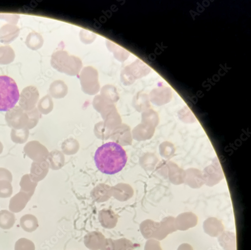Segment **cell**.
Segmentation results:
<instances>
[{
  "label": "cell",
  "mask_w": 251,
  "mask_h": 250,
  "mask_svg": "<svg viewBox=\"0 0 251 250\" xmlns=\"http://www.w3.org/2000/svg\"><path fill=\"white\" fill-rule=\"evenodd\" d=\"M35 249L32 241L24 238L19 239L15 245V250H35Z\"/></svg>",
  "instance_id": "cell-24"
},
{
  "label": "cell",
  "mask_w": 251,
  "mask_h": 250,
  "mask_svg": "<svg viewBox=\"0 0 251 250\" xmlns=\"http://www.w3.org/2000/svg\"><path fill=\"white\" fill-rule=\"evenodd\" d=\"M218 241L224 250H237L236 235L233 232L224 231L218 237Z\"/></svg>",
  "instance_id": "cell-15"
},
{
  "label": "cell",
  "mask_w": 251,
  "mask_h": 250,
  "mask_svg": "<svg viewBox=\"0 0 251 250\" xmlns=\"http://www.w3.org/2000/svg\"><path fill=\"white\" fill-rule=\"evenodd\" d=\"M179 114L180 115V119L184 123H191L196 121L194 115L188 109L183 110Z\"/></svg>",
  "instance_id": "cell-27"
},
{
  "label": "cell",
  "mask_w": 251,
  "mask_h": 250,
  "mask_svg": "<svg viewBox=\"0 0 251 250\" xmlns=\"http://www.w3.org/2000/svg\"><path fill=\"white\" fill-rule=\"evenodd\" d=\"M19 97V91L14 80L7 75H0V112H7L13 109Z\"/></svg>",
  "instance_id": "cell-3"
},
{
  "label": "cell",
  "mask_w": 251,
  "mask_h": 250,
  "mask_svg": "<svg viewBox=\"0 0 251 250\" xmlns=\"http://www.w3.org/2000/svg\"><path fill=\"white\" fill-rule=\"evenodd\" d=\"M97 35L93 32L87 30H81L79 33V38L81 43L85 45H90L93 43Z\"/></svg>",
  "instance_id": "cell-26"
},
{
  "label": "cell",
  "mask_w": 251,
  "mask_h": 250,
  "mask_svg": "<svg viewBox=\"0 0 251 250\" xmlns=\"http://www.w3.org/2000/svg\"><path fill=\"white\" fill-rule=\"evenodd\" d=\"M20 191L27 194L31 198L34 194L37 183L31 179L29 175H25L23 176L20 182Z\"/></svg>",
  "instance_id": "cell-17"
},
{
  "label": "cell",
  "mask_w": 251,
  "mask_h": 250,
  "mask_svg": "<svg viewBox=\"0 0 251 250\" xmlns=\"http://www.w3.org/2000/svg\"><path fill=\"white\" fill-rule=\"evenodd\" d=\"M31 197L26 193L20 191L11 199L9 210L14 213L22 212L25 209Z\"/></svg>",
  "instance_id": "cell-12"
},
{
  "label": "cell",
  "mask_w": 251,
  "mask_h": 250,
  "mask_svg": "<svg viewBox=\"0 0 251 250\" xmlns=\"http://www.w3.org/2000/svg\"><path fill=\"white\" fill-rule=\"evenodd\" d=\"M184 183L192 189H200L204 184L201 172L195 168L187 169L185 172Z\"/></svg>",
  "instance_id": "cell-11"
},
{
  "label": "cell",
  "mask_w": 251,
  "mask_h": 250,
  "mask_svg": "<svg viewBox=\"0 0 251 250\" xmlns=\"http://www.w3.org/2000/svg\"><path fill=\"white\" fill-rule=\"evenodd\" d=\"M54 90H55V96L61 98L65 97L67 95L69 89L64 81L58 80L55 82Z\"/></svg>",
  "instance_id": "cell-23"
},
{
  "label": "cell",
  "mask_w": 251,
  "mask_h": 250,
  "mask_svg": "<svg viewBox=\"0 0 251 250\" xmlns=\"http://www.w3.org/2000/svg\"><path fill=\"white\" fill-rule=\"evenodd\" d=\"M6 180L12 182L13 176L11 173L7 169L0 168V180Z\"/></svg>",
  "instance_id": "cell-28"
},
{
  "label": "cell",
  "mask_w": 251,
  "mask_h": 250,
  "mask_svg": "<svg viewBox=\"0 0 251 250\" xmlns=\"http://www.w3.org/2000/svg\"><path fill=\"white\" fill-rule=\"evenodd\" d=\"M106 47L114 57L120 62H124L126 60L130 55V53L119 45L110 40H106Z\"/></svg>",
  "instance_id": "cell-14"
},
{
  "label": "cell",
  "mask_w": 251,
  "mask_h": 250,
  "mask_svg": "<svg viewBox=\"0 0 251 250\" xmlns=\"http://www.w3.org/2000/svg\"><path fill=\"white\" fill-rule=\"evenodd\" d=\"M41 144L36 141H32L27 143L24 148L25 154L31 160L36 162L39 158V149Z\"/></svg>",
  "instance_id": "cell-18"
},
{
  "label": "cell",
  "mask_w": 251,
  "mask_h": 250,
  "mask_svg": "<svg viewBox=\"0 0 251 250\" xmlns=\"http://www.w3.org/2000/svg\"><path fill=\"white\" fill-rule=\"evenodd\" d=\"M175 223L177 231H185L198 225V217L192 212H185L175 218Z\"/></svg>",
  "instance_id": "cell-9"
},
{
  "label": "cell",
  "mask_w": 251,
  "mask_h": 250,
  "mask_svg": "<svg viewBox=\"0 0 251 250\" xmlns=\"http://www.w3.org/2000/svg\"><path fill=\"white\" fill-rule=\"evenodd\" d=\"M52 64L59 72L71 76L79 75L82 68V62L79 57L62 50L53 54Z\"/></svg>",
  "instance_id": "cell-2"
},
{
  "label": "cell",
  "mask_w": 251,
  "mask_h": 250,
  "mask_svg": "<svg viewBox=\"0 0 251 250\" xmlns=\"http://www.w3.org/2000/svg\"><path fill=\"white\" fill-rule=\"evenodd\" d=\"M159 171L161 175L169 178L170 181L175 185H179L184 183L185 171L174 162L172 161L161 162Z\"/></svg>",
  "instance_id": "cell-6"
},
{
  "label": "cell",
  "mask_w": 251,
  "mask_h": 250,
  "mask_svg": "<svg viewBox=\"0 0 251 250\" xmlns=\"http://www.w3.org/2000/svg\"><path fill=\"white\" fill-rule=\"evenodd\" d=\"M79 80L82 91L85 94L94 95L100 90L99 73L94 67L83 68L79 74Z\"/></svg>",
  "instance_id": "cell-5"
},
{
  "label": "cell",
  "mask_w": 251,
  "mask_h": 250,
  "mask_svg": "<svg viewBox=\"0 0 251 250\" xmlns=\"http://www.w3.org/2000/svg\"><path fill=\"white\" fill-rule=\"evenodd\" d=\"M100 93L103 97L109 98L113 100L119 98V94L117 88L111 85L104 86L100 91Z\"/></svg>",
  "instance_id": "cell-25"
},
{
  "label": "cell",
  "mask_w": 251,
  "mask_h": 250,
  "mask_svg": "<svg viewBox=\"0 0 251 250\" xmlns=\"http://www.w3.org/2000/svg\"><path fill=\"white\" fill-rule=\"evenodd\" d=\"M20 222L21 226L28 233L35 231L38 226L37 218L31 214L24 216L21 218Z\"/></svg>",
  "instance_id": "cell-16"
},
{
  "label": "cell",
  "mask_w": 251,
  "mask_h": 250,
  "mask_svg": "<svg viewBox=\"0 0 251 250\" xmlns=\"http://www.w3.org/2000/svg\"><path fill=\"white\" fill-rule=\"evenodd\" d=\"M202 173L204 184L208 186H215L224 177L222 167L217 158H215L210 166L206 167Z\"/></svg>",
  "instance_id": "cell-8"
},
{
  "label": "cell",
  "mask_w": 251,
  "mask_h": 250,
  "mask_svg": "<svg viewBox=\"0 0 251 250\" xmlns=\"http://www.w3.org/2000/svg\"><path fill=\"white\" fill-rule=\"evenodd\" d=\"M97 169L101 173L113 175L120 172L126 164V152L119 144L110 142L98 149L95 155Z\"/></svg>",
  "instance_id": "cell-1"
},
{
  "label": "cell",
  "mask_w": 251,
  "mask_h": 250,
  "mask_svg": "<svg viewBox=\"0 0 251 250\" xmlns=\"http://www.w3.org/2000/svg\"><path fill=\"white\" fill-rule=\"evenodd\" d=\"M29 131L27 128L23 129H12L11 132L12 140L16 143L24 144L25 143L29 137Z\"/></svg>",
  "instance_id": "cell-20"
},
{
  "label": "cell",
  "mask_w": 251,
  "mask_h": 250,
  "mask_svg": "<svg viewBox=\"0 0 251 250\" xmlns=\"http://www.w3.org/2000/svg\"><path fill=\"white\" fill-rule=\"evenodd\" d=\"M160 153L162 157L166 159L172 158L176 153L174 144L168 141L162 143L160 145Z\"/></svg>",
  "instance_id": "cell-21"
},
{
  "label": "cell",
  "mask_w": 251,
  "mask_h": 250,
  "mask_svg": "<svg viewBox=\"0 0 251 250\" xmlns=\"http://www.w3.org/2000/svg\"><path fill=\"white\" fill-rule=\"evenodd\" d=\"M175 220V218L170 216L164 218L160 223L152 222V236L156 239L162 241L176 232Z\"/></svg>",
  "instance_id": "cell-7"
},
{
  "label": "cell",
  "mask_w": 251,
  "mask_h": 250,
  "mask_svg": "<svg viewBox=\"0 0 251 250\" xmlns=\"http://www.w3.org/2000/svg\"><path fill=\"white\" fill-rule=\"evenodd\" d=\"M151 71V69L148 65L138 59L123 69L120 74V79L123 85L129 86L136 80L148 75Z\"/></svg>",
  "instance_id": "cell-4"
},
{
  "label": "cell",
  "mask_w": 251,
  "mask_h": 250,
  "mask_svg": "<svg viewBox=\"0 0 251 250\" xmlns=\"http://www.w3.org/2000/svg\"><path fill=\"white\" fill-rule=\"evenodd\" d=\"M177 250H194V249L190 244L183 243L178 247Z\"/></svg>",
  "instance_id": "cell-29"
},
{
  "label": "cell",
  "mask_w": 251,
  "mask_h": 250,
  "mask_svg": "<svg viewBox=\"0 0 251 250\" xmlns=\"http://www.w3.org/2000/svg\"><path fill=\"white\" fill-rule=\"evenodd\" d=\"M15 221L13 213L7 210L0 211V227L4 230H9L14 226Z\"/></svg>",
  "instance_id": "cell-19"
},
{
  "label": "cell",
  "mask_w": 251,
  "mask_h": 250,
  "mask_svg": "<svg viewBox=\"0 0 251 250\" xmlns=\"http://www.w3.org/2000/svg\"><path fill=\"white\" fill-rule=\"evenodd\" d=\"M6 120L10 127L14 129H23L27 128L29 119V117L25 114L15 116L8 112Z\"/></svg>",
  "instance_id": "cell-13"
},
{
  "label": "cell",
  "mask_w": 251,
  "mask_h": 250,
  "mask_svg": "<svg viewBox=\"0 0 251 250\" xmlns=\"http://www.w3.org/2000/svg\"><path fill=\"white\" fill-rule=\"evenodd\" d=\"M3 149V145L2 143L1 142H0V154H1L2 153Z\"/></svg>",
  "instance_id": "cell-30"
},
{
  "label": "cell",
  "mask_w": 251,
  "mask_h": 250,
  "mask_svg": "<svg viewBox=\"0 0 251 250\" xmlns=\"http://www.w3.org/2000/svg\"><path fill=\"white\" fill-rule=\"evenodd\" d=\"M204 232L211 237H218L224 231L225 227L222 222L216 218H209L203 224Z\"/></svg>",
  "instance_id": "cell-10"
},
{
  "label": "cell",
  "mask_w": 251,
  "mask_h": 250,
  "mask_svg": "<svg viewBox=\"0 0 251 250\" xmlns=\"http://www.w3.org/2000/svg\"><path fill=\"white\" fill-rule=\"evenodd\" d=\"M13 194L11 182L6 180H0V198H8Z\"/></svg>",
  "instance_id": "cell-22"
}]
</instances>
